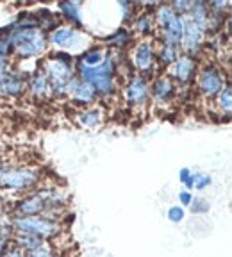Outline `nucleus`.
<instances>
[{
	"label": "nucleus",
	"mask_w": 232,
	"mask_h": 257,
	"mask_svg": "<svg viewBox=\"0 0 232 257\" xmlns=\"http://www.w3.org/2000/svg\"><path fill=\"white\" fill-rule=\"evenodd\" d=\"M25 91V75L18 70H9L0 79V98L2 96H20Z\"/></svg>",
	"instance_id": "4468645a"
},
{
	"label": "nucleus",
	"mask_w": 232,
	"mask_h": 257,
	"mask_svg": "<svg viewBox=\"0 0 232 257\" xmlns=\"http://www.w3.org/2000/svg\"><path fill=\"white\" fill-rule=\"evenodd\" d=\"M189 209H191L193 214H205V213H209L211 205H209V202L205 200V198H202V197H193L191 204H189Z\"/></svg>",
	"instance_id": "c756f323"
},
{
	"label": "nucleus",
	"mask_w": 232,
	"mask_h": 257,
	"mask_svg": "<svg viewBox=\"0 0 232 257\" xmlns=\"http://www.w3.org/2000/svg\"><path fill=\"white\" fill-rule=\"evenodd\" d=\"M166 218H168L172 223H180V221L184 220V207L172 205V207L168 209V213H166Z\"/></svg>",
	"instance_id": "2f4dec72"
},
{
	"label": "nucleus",
	"mask_w": 232,
	"mask_h": 257,
	"mask_svg": "<svg viewBox=\"0 0 232 257\" xmlns=\"http://www.w3.org/2000/svg\"><path fill=\"white\" fill-rule=\"evenodd\" d=\"M196 73V61L195 57L186 56V54H180L179 59L170 66V79L177 80L179 84H188L195 79Z\"/></svg>",
	"instance_id": "9b49d317"
},
{
	"label": "nucleus",
	"mask_w": 232,
	"mask_h": 257,
	"mask_svg": "<svg viewBox=\"0 0 232 257\" xmlns=\"http://www.w3.org/2000/svg\"><path fill=\"white\" fill-rule=\"evenodd\" d=\"M105 56H107V52H105L104 48L91 47V48H88L86 52H82V56H80V59H79V64L93 68V66H98V64L104 63Z\"/></svg>",
	"instance_id": "5701e85b"
},
{
	"label": "nucleus",
	"mask_w": 232,
	"mask_h": 257,
	"mask_svg": "<svg viewBox=\"0 0 232 257\" xmlns=\"http://www.w3.org/2000/svg\"><path fill=\"white\" fill-rule=\"evenodd\" d=\"M4 166H6V165L2 163V161H0V172H2V168H4Z\"/></svg>",
	"instance_id": "ea45409f"
},
{
	"label": "nucleus",
	"mask_w": 232,
	"mask_h": 257,
	"mask_svg": "<svg viewBox=\"0 0 232 257\" xmlns=\"http://www.w3.org/2000/svg\"><path fill=\"white\" fill-rule=\"evenodd\" d=\"M132 31L136 34H143V36H150L154 32V18L150 13H141L136 20L132 22Z\"/></svg>",
	"instance_id": "b1692460"
},
{
	"label": "nucleus",
	"mask_w": 232,
	"mask_h": 257,
	"mask_svg": "<svg viewBox=\"0 0 232 257\" xmlns=\"http://www.w3.org/2000/svg\"><path fill=\"white\" fill-rule=\"evenodd\" d=\"M25 88L36 98H43V96L50 95V86H48L47 77H45V73L41 70H38V72H34L29 77V80L25 82Z\"/></svg>",
	"instance_id": "f3484780"
},
{
	"label": "nucleus",
	"mask_w": 232,
	"mask_h": 257,
	"mask_svg": "<svg viewBox=\"0 0 232 257\" xmlns=\"http://www.w3.org/2000/svg\"><path fill=\"white\" fill-rule=\"evenodd\" d=\"M132 34L129 29L122 27L118 29V31L114 32V34H111V36L105 38V43H107V47H112V48H124L125 45L131 41Z\"/></svg>",
	"instance_id": "bb28decb"
},
{
	"label": "nucleus",
	"mask_w": 232,
	"mask_h": 257,
	"mask_svg": "<svg viewBox=\"0 0 232 257\" xmlns=\"http://www.w3.org/2000/svg\"><path fill=\"white\" fill-rule=\"evenodd\" d=\"M80 38H82L80 31H77L72 25H59V27H56L48 34V41L52 45H56V47L64 48V50L70 47H75Z\"/></svg>",
	"instance_id": "f8f14e48"
},
{
	"label": "nucleus",
	"mask_w": 232,
	"mask_h": 257,
	"mask_svg": "<svg viewBox=\"0 0 232 257\" xmlns=\"http://www.w3.org/2000/svg\"><path fill=\"white\" fill-rule=\"evenodd\" d=\"M216 107L220 109L221 114H225V116H230V109H232V88L230 84H225L223 89H221L220 93H218L216 96Z\"/></svg>",
	"instance_id": "393cba45"
},
{
	"label": "nucleus",
	"mask_w": 232,
	"mask_h": 257,
	"mask_svg": "<svg viewBox=\"0 0 232 257\" xmlns=\"http://www.w3.org/2000/svg\"><path fill=\"white\" fill-rule=\"evenodd\" d=\"M179 181H180V184L188 189V191H191V189H193V172H191V170H189V168H180Z\"/></svg>",
	"instance_id": "473e14b6"
},
{
	"label": "nucleus",
	"mask_w": 232,
	"mask_h": 257,
	"mask_svg": "<svg viewBox=\"0 0 232 257\" xmlns=\"http://www.w3.org/2000/svg\"><path fill=\"white\" fill-rule=\"evenodd\" d=\"M189 18L195 25L204 31V34H207V24H209V8L207 2H202V0H196L191 4V11H189Z\"/></svg>",
	"instance_id": "aec40b11"
},
{
	"label": "nucleus",
	"mask_w": 232,
	"mask_h": 257,
	"mask_svg": "<svg viewBox=\"0 0 232 257\" xmlns=\"http://www.w3.org/2000/svg\"><path fill=\"white\" fill-rule=\"evenodd\" d=\"M212 184V179L209 173H204V172H196L193 173V188L195 189H207L209 186Z\"/></svg>",
	"instance_id": "c85d7f7f"
},
{
	"label": "nucleus",
	"mask_w": 232,
	"mask_h": 257,
	"mask_svg": "<svg viewBox=\"0 0 232 257\" xmlns=\"http://www.w3.org/2000/svg\"><path fill=\"white\" fill-rule=\"evenodd\" d=\"M2 257H27L25 255V252L22 248H18V246H15L11 243V246H9L8 250H6V253Z\"/></svg>",
	"instance_id": "f704fd0d"
},
{
	"label": "nucleus",
	"mask_w": 232,
	"mask_h": 257,
	"mask_svg": "<svg viewBox=\"0 0 232 257\" xmlns=\"http://www.w3.org/2000/svg\"><path fill=\"white\" fill-rule=\"evenodd\" d=\"M11 229L13 234H32L41 239H56L63 227L52 220H47L43 216H11Z\"/></svg>",
	"instance_id": "20e7f679"
},
{
	"label": "nucleus",
	"mask_w": 232,
	"mask_h": 257,
	"mask_svg": "<svg viewBox=\"0 0 232 257\" xmlns=\"http://www.w3.org/2000/svg\"><path fill=\"white\" fill-rule=\"evenodd\" d=\"M150 95H152L156 104H168L175 95V84L168 75H161L150 86Z\"/></svg>",
	"instance_id": "2eb2a0df"
},
{
	"label": "nucleus",
	"mask_w": 232,
	"mask_h": 257,
	"mask_svg": "<svg viewBox=\"0 0 232 257\" xmlns=\"http://www.w3.org/2000/svg\"><path fill=\"white\" fill-rule=\"evenodd\" d=\"M180 56V47L179 45H170V43H161L159 50L156 52V61H159L164 66H172Z\"/></svg>",
	"instance_id": "412c9836"
},
{
	"label": "nucleus",
	"mask_w": 232,
	"mask_h": 257,
	"mask_svg": "<svg viewBox=\"0 0 232 257\" xmlns=\"http://www.w3.org/2000/svg\"><path fill=\"white\" fill-rule=\"evenodd\" d=\"M132 64L145 79L154 75V72H156V50H154L152 41L143 40L134 47V50H132Z\"/></svg>",
	"instance_id": "0eeeda50"
},
{
	"label": "nucleus",
	"mask_w": 232,
	"mask_h": 257,
	"mask_svg": "<svg viewBox=\"0 0 232 257\" xmlns=\"http://www.w3.org/2000/svg\"><path fill=\"white\" fill-rule=\"evenodd\" d=\"M27 257H57L56 255V250H54V246L48 243V241H45L43 245L38 246V248L31 250V252L25 253Z\"/></svg>",
	"instance_id": "cd10ccee"
},
{
	"label": "nucleus",
	"mask_w": 232,
	"mask_h": 257,
	"mask_svg": "<svg viewBox=\"0 0 232 257\" xmlns=\"http://www.w3.org/2000/svg\"><path fill=\"white\" fill-rule=\"evenodd\" d=\"M204 31L193 24L189 16H184V31H182V40H180V50H184L186 56L195 57L204 47Z\"/></svg>",
	"instance_id": "9d476101"
},
{
	"label": "nucleus",
	"mask_w": 232,
	"mask_h": 257,
	"mask_svg": "<svg viewBox=\"0 0 232 257\" xmlns=\"http://www.w3.org/2000/svg\"><path fill=\"white\" fill-rule=\"evenodd\" d=\"M225 84L227 82H225L223 72L220 68H216V66H212V64L204 66L198 72V77H196V88L205 98H214L223 89Z\"/></svg>",
	"instance_id": "423d86ee"
},
{
	"label": "nucleus",
	"mask_w": 232,
	"mask_h": 257,
	"mask_svg": "<svg viewBox=\"0 0 232 257\" xmlns=\"http://www.w3.org/2000/svg\"><path fill=\"white\" fill-rule=\"evenodd\" d=\"M45 207H47V202H45V191L41 188L29 193L27 197L20 198L9 214L11 216H38V214L43 213Z\"/></svg>",
	"instance_id": "1a4fd4ad"
},
{
	"label": "nucleus",
	"mask_w": 232,
	"mask_h": 257,
	"mask_svg": "<svg viewBox=\"0 0 232 257\" xmlns=\"http://www.w3.org/2000/svg\"><path fill=\"white\" fill-rule=\"evenodd\" d=\"M175 18V13L172 11V8L170 6H166V4H159L156 8V13H154V22L157 24V27L163 31L166 25L170 24V22Z\"/></svg>",
	"instance_id": "a878e982"
},
{
	"label": "nucleus",
	"mask_w": 232,
	"mask_h": 257,
	"mask_svg": "<svg viewBox=\"0 0 232 257\" xmlns=\"http://www.w3.org/2000/svg\"><path fill=\"white\" fill-rule=\"evenodd\" d=\"M122 13H124V20H129L131 18V11H132V4L131 2H120Z\"/></svg>",
	"instance_id": "58836bf2"
},
{
	"label": "nucleus",
	"mask_w": 232,
	"mask_h": 257,
	"mask_svg": "<svg viewBox=\"0 0 232 257\" xmlns=\"http://www.w3.org/2000/svg\"><path fill=\"white\" fill-rule=\"evenodd\" d=\"M41 181V170L36 166H8L0 172V189L29 191Z\"/></svg>",
	"instance_id": "7ed1b4c3"
},
{
	"label": "nucleus",
	"mask_w": 232,
	"mask_h": 257,
	"mask_svg": "<svg viewBox=\"0 0 232 257\" xmlns=\"http://www.w3.org/2000/svg\"><path fill=\"white\" fill-rule=\"evenodd\" d=\"M59 11L72 27H82V8L79 2H59Z\"/></svg>",
	"instance_id": "6ab92c4d"
},
{
	"label": "nucleus",
	"mask_w": 232,
	"mask_h": 257,
	"mask_svg": "<svg viewBox=\"0 0 232 257\" xmlns=\"http://www.w3.org/2000/svg\"><path fill=\"white\" fill-rule=\"evenodd\" d=\"M9 246H11V239L6 237V236H0V257L4 255L6 250H8Z\"/></svg>",
	"instance_id": "4c0bfd02"
},
{
	"label": "nucleus",
	"mask_w": 232,
	"mask_h": 257,
	"mask_svg": "<svg viewBox=\"0 0 232 257\" xmlns=\"http://www.w3.org/2000/svg\"><path fill=\"white\" fill-rule=\"evenodd\" d=\"M193 200V195L191 191H188V189H182V191L179 193V202H180V207H189V204H191Z\"/></svg>",
	"instance_id": "72a5a7b5"
},
{
	"label": "nucleus",
	"mask_w": 232,
	"mask_h": 257,
	"mask_svg": "<svg viewBox=\"0 0 232 257\" xmlns=\"http://www.w3.org/2000/svg\"><path fill=\"white\" fill-rule=\"evenodd\" d=\"M0 34L6 36L11 52H15L22 59H32V57L41 56L47 50L48 34L45 31H41L40 27L16 29L9 25Z\"/></svg>",
	"instance_id": "f257e3e1"
},
{
	"label": "nucleus",
	"mask_w": 232,
	"mask_h": 257,
	"mask_svg": "<svg viewBox=\"0 0 232 257\" xmlns=\"http://www.w3.org/2000/svg\"><path fill=\"white\" fill-rule=\"evenodd\" d=\"M77 73H79V79L84 80L86 84H89L95 89L96 95H112L116 91V64L112 61V57L105 56L104 63L98 64V66H82V64H77Z\"/></svg>",
	"instance_id": "f03ea898"
},
{
	"label": "nucleus",
	"mask_w": 232,
	"mask_h": 257,
	"mask_svg": "<svg viewBox=\"0 0 232 257\" xmlns=\"http://www.w3.org/2000/svg\"><path fill=\"white\" fill-rule=\"evenodd\" d=\"M41 72L45 73L50 86L52 96H64L68 91V84L75 79V68L73 64L61 63L56 59H45L41 64Z\"/></svg>",
	"instance_id": "39448f33"
},
{
	"label": "nucleus",
	"mask_w": 232,
	"mask_h": 257,
	"mask_svg": "<svg viewBox=\"0 0 232 257\" xmlns=\"http://www.w3.org/2000/svg\"><path fill=\"white\" fill-rule=\"evenodd\" d=\"M66 95L70 96V100H73L75 104H80V105H91L93 102L96 100V96H98L95 93V89L89 84H86L84 80H80L79 77L72 79V82L68 84Z\"/></svg>",
	"instance_id": "ddd939ff"
},
{
	"label": "nucleus",
	"mask_w": 232,
	"mask_h": 257,
	"mask_svg": "<svg viewBox=\"0 0 232 257\" xmlns=\"http://www.w3.org/2000/svg\"><path fill=\"white\" fill-rule=\"evenodd\" d=\"M77 121L86 128H98L104 121V112L100 107H86L77 112Z\"/></svg>",
	"instance_id": "a211bd4d"
},
{
	"label": "nucleus",
	"mask_w": 232,
	"mask_h": 257,
	"mask_svg": "<svg viewBox=\"0 0 232 257\" xmlns=\"http://www.w3.org/2000/svg\"><path fill=\"white\" fill-rule=\"evenodd\" d=\"M9 54H11V48H9L8 40L4 34H0V57H9Z\"/></svg>",
	"instance_id": "c9c22d12"
},
{
	"label": "nucleus",
	"mask_w": 232,
	"mask_h": 257,
	"mask_svg": "<svg viewBox=\"0 0 232 257\" xmlns=\"http://www.w3.org/2000/svg\"><path fill=\"white\" fill-rule=\"evenodd\" d=\"M182 31H184V16H175L172 22H170L166 27L161 31V36H163L164 43L170 45H179L182 40Z\"/></svg>",
	"instance_id": "dca6fc26"
},
{
	"label": "nucleus",
	"mask_w": 232,
	"mask_h": 257,
	"mask_svg": "<svg viewBox=\"0 0 232 257\" xmlns=\"http://www.w3.org/2000/svg\"><path fill=\"white\" fill-rule=\"evenodd\" d=\"M47 239H41V237L38 236H32V234H13L11 237V243L15 246H18V248H22L25 253L31 252V250L38 248V246H41Z\"/></svg>",
	"instance_id": "4be33fe9"
},
{
	"label": "nucleus",
	"mask_w": 232,
	"mask_h": 257,
	"mask_svg": "<svg viewBox=\"0 0 232 257\" xmlns=\"http://www.w3.org/2000/svg\"><path fill=\"white\" fill-rule=\"evenodd\" d=\"M9 72V57H0V79Z\"/></svg>",
	"instance_id": "e433bc0d"
},
{
	"label": "nucleus",
	"mask_w": 232,
	"mask_h": 257,
	"mask_svg": "<svg viewBox=\"0 0 232 257\" xmlns=\"http://www.w3.org/2000/svg\"><path fill=\"white\" fill-rule=\"evenodd\" d=\"M124 98L131 107H145L148 104V100H150V84H148V80L145 77H141L140 73L132 75L127 84H125Z\"/></svg>",
	"instance_id": "6e6552de"
},
{
	"label": "nucleus",
	"mask_w": 232,
	"mask_h": 257,
	"mask_svg": "<svg viewBox=\"0 0 232 257\" xmlns=\"http://www.w3.org/2000/svg\"><path fill=\"white\" fill-rule=\"evenodd\" d=\"M191 4L193 2H189V0H175L170 8L175 13V16H188L189 11H191Z\"/></svg>",
	"instance_id": "7c9ffc66"
}]
</instances>
